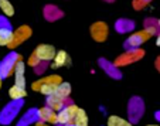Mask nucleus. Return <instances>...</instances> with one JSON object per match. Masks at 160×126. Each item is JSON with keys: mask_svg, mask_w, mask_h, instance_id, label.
I'll return each mask as SVG.
<instances>
[{"mask_svg": "<svg viewBox=\"0 0 160 126\" xmlns=\"http://www.w3.org/2000/svg\"><path fill=\"white\" fill-rule=\"evenodd\" d=\"M62 82V78L60 75H48V77H44V78H40L38 81L33 82L31 88L33 91H38L41 92L42 95L48 96V95H52L55 93L57 91V87Z\"/></svg>", "mask_w": 160, "mask_h": 126, "instance_id": "obj_1", "label": "nucleus"}, {"mask_svg": "<svg viewBox=\"0 0 160 126\" xmlns=\"http://www.w3.org/2000/svg\"><path fill=\"white\" fill-rule=\"evenodd\" d=\"M145 113V102L140 96H132L128 103V118L129 122L138 123Z\"/></svg>", "mask_w": 160, "mask_h": 126, "instance_id": "obj_2", "label": "nucleus"}, {"mask_svg": "<svg viewBox=\"0 0 160 126\" xmlns=\"http://www.w3.org/2000/svg\"><path fill=\"white\" fill-rule=\"evenodd\" d=\"M24 101L23 99H17V101H12L3 108V111L0 112V123L2 125H10L16 116L18 115L20 109L23 108Z\"/></svg>", "mask_w": 160, "mask_h": 126, "instance_id": "obj_3", "label": "nucleus"}, {"mask_svg": "<svg viewBox=\"0 0 160 126\" xmlns=\"http://www.w3.org/2000/svg\"><path fill=\"white\" fill-rule=\"evenodd\" d=\"M18 61H21V55L17 53L12 51L3 58V61L0 63V78L4 79L9 75H12L14 72V68L17 65Z\"/></svg>", "mask_w": 160, "mask_h": 126, "instance_id": "obj_4", "label": "nucleus"}, {"mask_svg": "<svg viewBox=\"0 0 160 126\" xmlns=\"http://www.w3.org/2000/svg\"><path fill=\"white\" fill-rule=\"evenodd\" d=\"M143 57H145V51H143L142 48H136V50H128L126 53H123V54L119 55V57L116 58L115 61H113V64H115L118 68H121V67L130 65V64L136 63V61L142 60Z\"/></svg>", "mask_w": 160, "mask_h": 126, "instance_id": "obj_5", "label": "nucleus"}, {"mask_svg": "<svg viewBox=\"0 0 160 126\" xmlns=\"http://www.w3.org/2000/svg\"><path fill=\"white\" fill-rule=\"evenodd\" d=\"M150 37H152V34L149 33L148 30L136 31V33H133L132 36H129L126 38V41L123 43V48L126 51L128 50H136V48H139L145 41H148Z\"/></svg>", "mask_w": 160, "mask_h": 126, "instance_id": "obj_6", "label": "nucleus"}, {"mask_svg": "<svg viewBox=\"0 0 160 126\" xmlns=\"http://www.w3.org/2000/svg\"><path fill=\"white\" fill-rule=\"evenodd\" d=\"M31 34H33V31H31V28L28 27V26H20V27L13 33V38L7 47H9L10 50H14V48H17L20 44H23L26 40L30 38Z\"/></svg>", "mask_w": 160, "mask_h": 126, "instance_id": "obj_7", "label": "nucleus"}, {"mask_svg": "<svg viewBox=\"0 0 160 126\" xmlns=\"http://www.w3.org/2000/svg\"><path fill=\"white\" fill-rule=\"evenodd\" d=\"M78 111H79V108L75 105V103L67 105L65 108H62L60 112H58V123H61V125L74 123V119H75Z\"/></svg>", "mask_w": 160, "mask_h": 126, "instance_id": "obj_8", "label": "nucleus"}, {"mask_svg": "<svg viewBox=\"0 0 160 126\" xmlns=\"http://www.w3.org/2000/svg\"><path fill=\"white\" fill-rule=\"evenodd\" d=\"M13 38V28L4 16H0V45H9Z\"/></svg>", "mask_w": 160, "mask_h": 126, "instance_id": "obj_9", "label": "nucleus"}, {"mask_svg": "<svg viewBox=\"0 0 160 126\" xmlns=\"http://www.w3.org/2000/svg\"><path fill=\"white\" fill-rule=\"evenodd\" d=\"M91 36H92V38L95 40L97 43H103L106 41V38H108V26H106V23H103V21H97V23H94L92 26H91Z\"/></svg>", "mask_w": 160, "mask_h": 126, "instance_id": "obj_10", "label": "nucleus"}, {"mask_svg": "<svg viewBox=\"0 0 160 126\" xmlns=\"http://www.w3.org/2000/svg\"><path fill=\"white\" fill-rule=\"evenodd\" d=\"M70 103H74L72 101H71V98H61V96L55 95V93L48 95L45 98V105L48 106V108L54 109L55 112H60L61 109L65 108V106L70 105Z\"/></svg>", "mask_w": 160, "mask_h": 126, "instance_id": "obj_11", "label": "nucleus"}, {"mask_svg": "<svg viewBox=\"0 0 160 126\" xmlns=\"http://www.w3.org/2000/svg\"><path fill=\"white\" fill-rule=\"evenodd\" d=\"M34 53H36V55L40 58L41 61H51L55 58V54H57V51H55V48L52 47V45L50 44H40L38 47L34 50Z\"/></svg>", "mask_w": 160, "mask_h": 126, "instance_id": "obj_12", "label": "nucleus"}, {"mask_svg": "<svg viewBox=\"0 0 160 126\" xmlns=\"http://www.w3.org/2000/svg\"><path fill=\"white\" fill-rule=\"evenodd\" d=\"M98 64H99L101 68L106 72V75H109L111 78H113V79H121L122 78L121 69H119L113 63L108 61L106 58H99V60H98Z\"/></svg>", "mask_w": 160, "mask_h": 126, "instance_id": "obj_13", "label": "nucleus"}, {"mask_svg": "<svg viewBox=\"0 0 160 126\" xmlns=\"http://www.w3.org/2000/svg\"><path fill=\"white\" fill-rule=\"evenodd\" d=\"M42 14L47 21H57L64 17V12L54 4H45L42 9Z\"/></svg>", "mask_w": 160, "mask_h": 126, "instance_id": "obj_14", "label": "nucleus"}, {"mask_svg": "<svg viewBox=\"0 0 160 126\" xmlns=\"http://www.w3.org/2000/svg\"><path fill=\"white\" fill-rule=\"evenodd\" d=\"M40 120V115H38V109L37 108H31L26 112L21 119L17 122V126H30V125H36L37 122Z\"/></svg>", "mask_w": 160, "mask_h": 126, "instance_id": "obj_15", "label": "nucleus"}, {"mask_svg": "<svg viewBox=\"0 0 160 126\" xmlns=\"http://www.w3.org/2000/svg\"><path fill=\"white\" fill-rule=\"evenodd\" d=\"M38 115H40V120L45 123H54L57 125L58 123V112H55L54 109L48 108L45 105L44 108L38 109Z\"/></svg>", "mask_w": 160, "mask_h": 126, "instance_id": "obj_16", "label": "nucleus"}, {"mask_svg": "<svg viewBox=\"0 0 160 126\" xmlns=\"http://www.w3.org/2000/svg\"><path fill=\"white\" fill-rule=\"evenodd\" d=\"M24 72H26V67L23 61H18L17 65L14 68V85L21 88H26V78H24Z\"/></svg>", "mask_w": 160, "mask_h": 126, "instance_id": "obj_17", "label": "nucleus"}, {"mask_svg": "<svg viewBox=\"0 0 160 126\" xmlns=\"http://www.w3.org/2000/svg\"><path fill=\"white\" fill-rule=\"evenodd\" d=\"M115 30L119 34H125V33H130L135 30V21L130 18H119L115 23Z\"/></svg>", "mask_w": 160, "mask_h": 126, "instance_id": "obj_18", "label": "nucleus"}, {"mask_svg": "<svg viewBox=\"0 0 160 126\" xmlns=\"http://www.w3.org/2000/svg\"><path fill=\"white\" fill-rule=\"evenodd\" d=\"M65 65H71V58L64 50H60V51L55 54L54 64H52L51 67L52 68H60V67H65Z\"/></svg>", "mask_w": 160, "mask_h": 126, "instance_id": "obj_19", "label": "nucleus"}, {"mask_svg": "<svg viewBox=\"0 0 160 126\" xmlns=\"http://www.w3.org/2000/svg\"><path fill=\"white\" fill-rule=\"evenodd\" d=\"M143 26H145V30H148L152 36H157L160 33V24L157 18L153 17H148L143 21Z\"/></svg>", "mask_w": 160, "mask_h": 126, "instance_id": "obj_20", "label": "nucleus"}, {"mask_svg": "<svg viewBox=\"0 0 160 126\" xmlns=\"http://www.w3.org/2000/svg\"><path fill=\"white\" fill-rule=\"evenodd\" d=\"M9 95H10V98H12V101H17V99L24 98V96L27 95V92H26V88L13 85V87L9 89Z\"/></svg>", "mask_w": 160, "mask_h": 126, "instance_id": "obj_21", "label": "nucleus"}, {"mask_svg": "<svg viewBox=\"0 0 160 126\" xmlns=\"http://www.w3.org/2000/svg\"><path fill=\"white\" fill-rule=\"evenodd\" d=\"M106 125L108 126H133V123L123 119V118H121V116L112 115V116L108 118V123H106Z\"/></svg>", "mask_w": 160, "mask_h": 126, "instance_id": "obj_22", "label": "nucleus"}, {"mask_svg": "<svg viewBox=\"0 0 160 126\" xmlns=\"http://www.w3.org/2000/svg\"><path fill=\"white\" fill-rule=\"evenodd\" d=\"M70 93H71V85L64 81L58 85L57 91H55V95L61 96V98H70Z\"/></svg>", "mask_w": 160, "mask_h": 126, "instance_id": "obj_23", "label": "nucleus"}, {"mask_svg": "<svg viewBox=\"0 0 160 126\" xmlns=\"http://www.w3.org/2000/svg\"><path fill=\"white\" fill-rule=\"evenodd\" d=\"M74 125L75 126H88V116L84 109L79 108L78 113H77L75 119H74Z\"/></svg>", "mask_w": 160, "mask_h": 126, "instance_id": "obj_24", "label": "nucleus"}, {"mask_svg": "<svg viewBox=\"0 0 160 126\" xmlns=\"http://www.w3.org/2000/svg\"><path fill=\"white\" fill-rule=\"evenodd\" d=\"M0 9H2V12L7 17H12L14 14V7H13V4L10 3L9 0H0Z\"/></svg>", "mask_w": 160, "mask_h": 126, "instance_id": "obj_25", "label": "nucleus"}, {"mask_svg": "<svg viewBox=\"0 0 160 126\" xmlns=\"http://www.w3.org/2000/svg\"><path fill=\"white\" fill-rule=\"evenodd\" d=\"M150 2H152V0H133V2H132V6H133V9L138 12V10L145 9V7L148 6Z\"/></svg>", "mask_w": 160, "mask_h": 126, "instance_id": "obj_26", "label": "nucleus"}, {"mask_svg": "<svg viewBox=\"0 0 160 126\" xmlns=\"http://www.w3.org/2000/svg\"><path fill=\"white\" fill-rule=\"evenodd\" d=\"M47 67H48V63H47V61H41L37 67H34V72H36L37 75H41L42 72L47 69Z\"/></svg>", "mask_w": 160, "mask_h": 126, "instance_id": "obj_27", "label": "nucleus"}, {"mask_svg": "<svg viewBox=\"0 0 160 126\" xmlns=\"http://www.w3.org/2000/svg\"><path fill=\"white\" fill-rule=\"evenodd\" d=\"M40 63H41V60H40V58L36 55V53H33V54L30 55V58H28V65L34 68V67H37Z\"/></svg>", "mask_w": 160, "mask_h": 126, "instance_id": "obj_28", "label": "nucleus"}, {"mask_svg": "<svg viewBox=\"0 0 160 126\" xmlns=\"http://www.w3.org/2000/svg\"><path fill=\"white\" fill-rule=\"evenodd\" d=\"M154 67H156V69L160 72V55L156 58V61H154Z\"/></svg>", "mask_w": 160, "mask_h": 126, "instance_id": "obj_29", "label": "nucleus"}, {"mask_svg": "<svg viewBox=\"0 0 160 126\" xmlns=\"http://www.w3.org/2000/svg\"><path fill=\"white\" fill-rule=\"evenodd\" d=\"M36 126H50L48 123H45V122H41V120H38V122L36 123Z\"/></svg>", "mask_w": 160, "mask_h": 126, "instance_id": "obj_30", "label": "nucleus"}, {"mask_svg": "<svg viewBox=\"0 0 160 126\" xmlns=\"http://www.w3.org/2000/svg\"><path fill=\"white\" fill-rule=\"evenodd\" d=\"M154 118H156V120H159L160 122V111H157L156 113H154Z\"/></svg>", "mask_w": 160, "mask_h": 126, "instance_id": "obj_31", "label": "nucleus"}, {"mask_svg": "<svg viewBox=\"0 0 160 126\" xmlns=\"http://www.w3.org/2000/svg\"><path fill=\"white\" fill-rule=\"evenodd\" d=\"M57 126H75L74 123H67V125H61V123H57Z\"/></svg>", "mask_w": 160, "mask_h": 126, "instance_id": "obj_32", "label": "nucleus"}, {"mask_svg": "<svg viewBox=\"0 0 160 126\" xmlns=\"http://www.w3.org/2000/svg\"><path fill=\"white\" fill-rule=\"evenodd\" d=\"M156 45H159V47H160V33L157 34V41H156Z\"/></svg>", "mask_w": 160, "mask_h": 126, "instance_id": "obj_33", "label": "nucleus"}, {"mask_svg": "<svg viewBox=\"0 0 160 126\" xmlns=\"http://www.w3.org/2000/svg\"><path fill=\"white\" fill-rule=\"evenodd\" d=\"M105 2H108V3H112V2H115V0H105Z\"/></svg>", "mask_w": 160, "mask_h": 126, "instance_id": "obj_34", "label": "nucleus"}, {"mask_svg": "<svg viewBox=\"0 0 160 126\" xmlns=\"http://www.w3.org/2000/svg\"><path fill=\"white\" fill-rule=\"evenodd\" d=\"M0 88H2V78H0Z\"/></svg>", "mask_w": 160, "mask_h": 126, "instance_id": "obj_35", "label": "nucleus"}, {"mask_svg": "<svg viewBox=\"0 0 160 126\" xmlns=\"http://www.w3.org/2000/svg\"><path fill=\"white\" fill-rule=\"evenodd\" d=\"M148 126H159V125H148Z\"/></svg>", "mask_w": 160, "mask_h": 126, "instance_id": "obj_36", "label": "nucleus"}, {"mask_svg": "<svg viewBox=\"0 0 160 126\" xmlns=\"http://www.w3.org/2000/svg\"><path fill=\"white\" fill-rule=\"evenodd\" d=\"M159 24H160V18H159Z\"/></svg>", "mask_w": 160, "mask_h": 126, "instance_id": "obj_37", "label": "nucleus"}]
</instances>
